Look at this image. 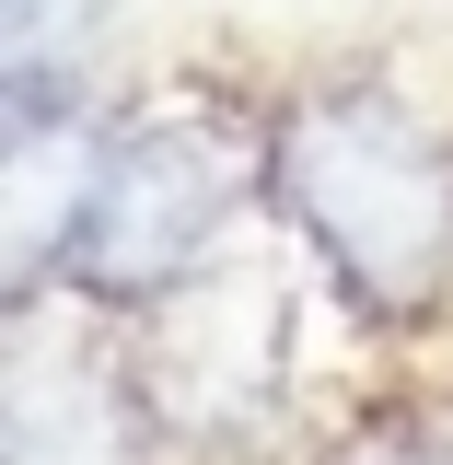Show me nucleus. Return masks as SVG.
<instances>
[{
  "instance_id": "obj_1",
  "label": "nucleus",
  "mask_w": 453,
  "mask_h": 465,
  "mask_svg": "<svg viewBox=\"0 0 453 465\" xmlns=\"http://www.w3.org/2000/svg\"><path fill=\"white\" fill-rule=\"evenodd\" d=\"M268 198L360 314H442L453 291V140L384 82H314L268 116Z\"/></svg>"
},
{
  "instance_id": "obj_2",
  "label": "nucleus",
  "mask_w": 453,
  "mask_h": 465,
  "mask_svg": "<svg viewBox=\"0 0 453 465\" xmlns=\"http://www.w3.org/2000/svg\"><path fill=\"white\" fill-rule=\"evenodd\" d=\"M232 210V163L210 128L186 116H152V128H116L94 174L70 186V210L47 232V280H70L105 314H140V302H174L198 280V256L222 244Z\"/></svg>"
},
{
  "instance_id": "obj_3",
  "label": "nucleus",
  "mask_w": 453,
  "mask_h": 465,
  "mask_svg": "<svg viewBox=\"0 0 453 465\" xmlns=\"http://www.w3.org/2000/svg\"><path fill=\"white\" fill-rule=\"evenodd\" d=\"M0 465H140V407L105 361H12Z\"/></svg>"
},
{
  "instance_id": "obj_4",
  "label": "nucleus",
  "mask_w": 453,
  "mask_h": 465,
  "mask_svg": "<svg viewBox=\"0 0 453 465\" xmlns=\"http://www.w3.org/2000/svg\"><path fill=\"white\" fill-rule=\"evenodd\" d=\"M349 465H453L442 442H372V454H349Z\"/></svg>"
}]
</instances>
